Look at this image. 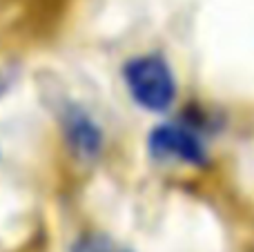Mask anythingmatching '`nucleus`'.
I'll use <instances>...</instances> for the list:
<instances>
[{
	"label": "nucleus",
	"instance_id": "nucleus-1",
	"mask_svg": "<svg viewBox=\"0 0 254 252\" xmlns=\"http://www.w3.org/2000/svg\"><path fill=\"white\" fill-rule=\"evenodd\" d=\"M123 80L129 96L147 112H165L176 98V80L172 67L158 54H145L125 63Z\"/></svg>",
	"mask_w": 254,
	"mask_h": 252
},
{
	"label": "nucleus",
	"instance_id": "nucleus-2",
	"mask_svg": "<svg viewBox=\"0 0 254 252\" xmlns=\"http://www.w3.org/2000/svg\"><path fill=\"white\" fill-rule=\"evenodd\" d=\"M149 154L158 161H181L185 165H205L207 150L198 134L188 125L161 123L147 136Z\"/></svg>",
	"mask_w": 254,
	"mask_h": 252
},
{
	"label": "nucleus",
	"instance_id": "nucleus-3",
	"mask_svg": "<svg viewBox=\"0 0 254 252\" xmlns=\"http://www.w3.org/2000/svg\"><path fill=\"white\" fill-rule=\"evenodd\" d=\"M63 132L69 150L78 159H96L103 150V132L98 123L80 107H65L63 112Z\"/></svg>",
	"mask_w": 254,
	"mask_h": 252
},
{
	"label": "nucleus",
	"instance_id": "nucleus-4",
	"mask_svg": "<svg viewBox=\"0 0 254 252\" xmlns=\"http://www.w3.org/2000/svg\"><path fill=\"white\" fill-rule=\"evenodd\" d=\"M69 252H131V250L116 244L107 235H85L71 246Z\"/></svg>",
	"mask_w": 254,
	"mask_h": 252
}]
</instances>
